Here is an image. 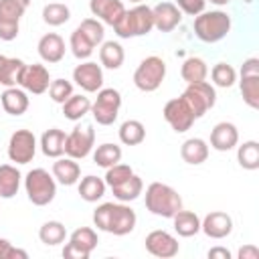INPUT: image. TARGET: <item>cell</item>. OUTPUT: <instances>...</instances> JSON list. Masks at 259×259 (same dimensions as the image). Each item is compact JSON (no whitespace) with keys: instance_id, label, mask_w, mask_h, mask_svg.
<instances>
[{"instance_id":"cell-47","label":"cell","mask_w":259,"mask_h":259,"mask_svg":"<svg viewBox=\"0 0 259 259\" xmlns=\"http://www.w3.org/2000/svg\"><path fill=\"white\" fill-rule=\"evenodd\" d=\"M239 259H259V249L255 245H245L239 249Z\"/></svg>"},{"instance_id":"cell-3","label":"cell","mask_w":259,"mask_h":259,"mask_svg":"<svg viewBox=\"0 0 259 259\" xmlns=\"http://www.w3.org/2000/svg\"><path fill=\"white\" fill-rule=\"evenodd\" d=\"M154 28V14L150 6L138 4L130 10H125L119 20L113 24V30L119 38H134V36H144Z\"/></svg>"},{"instance_id":"cell-34","label":"cell","mask_w":259,"mask_h":259,"mask_svg":"<svg viewBox=\"0 0 259 259\" xmlns=\"http://www.w3.org/2000/svg\"><path fill=\"white\" fill-rule=\"evenodd\" d=\"M38 239L40 243L49 245V247H55V245H61L65 239H67V229L63 223L59 221H47L42 223V227L38 229Z\"/></svg>"},{"instance_id":"cell-30","label":"cell","mask_w":259,"mask_h":259,"mask_svg":"<svg viewBox=\"0 0 259 259\" xmlns=\"http://www.w3.org/2000/svg\"><path fill=\"white\" fill-rule=\"evenodd\" d=\"M180 75L188 85L190 83H200V81H206L208 67L200 57H188V59H184V63L180 67Z\"/></svg>"},{"instance_id":"cell-42","label":"cell","mask_w":259,"mask_h":259,"mask_svg":"<svg viewBox=\"0 0 259 259\" xmlns=\"http://www.w3.org/2000/svg\"><path fill=\"white\" fill-rule=\"evenodd\" d=\"M95 47L103 42V34H105V28H103V22H99L97 18H85L81 20V24L77 26Z\"/></svg>"},{"instance_id":"cell-51","label":"cell","mask_w":259,"mask_h":259,"mask_svg":"<svg viewBox=\"0 0 259 259\" xmlns=\"http://www.w3.org/2000/svg\"><path fill=\"white\" fill-rule=\"evenodd\" d=\"M212 4H217V6H225V4H229L231 0H210Z\"/></svg>"},{"instance_id":"cell-2","label":"cell","mask_w":259,"mask_h":259,"mask_svg":"<svg viewBox=\"0 0 259 259\" xmlns=\"http://www.w3.org/2000/svg\"><path fill=\"white\" fill-rule=\"evenodd\" d=\"M146 208L164 219H172L182 208V196L164 182H152L146 188Z\"/></svg>"},{"instance_id":"cell-10","label":"cell","mask_w":259,"mask_h":259,"mask_svg":"<svg viewBox=\"0 0 259 259\" xmlns=\"http://www.w3.org/2000/svg\"><path fill=\"white\" fill-rule=\"evenodd\" d=\"M99 239L97 233L91 227H79L71 233L69 243L63 249V257L67 259H87L91 255V251L97 247Z\"/></svg>"},{"instance_id":"cell-29","label":"cell","mask_w":259,"mask_h":259,"mask_svg":"<svg viewBox=\"0 0 259 259\" xmlns=\"http://www.w3.org/2000/svg\"><path fill=\"white\" fill-rule=\"evenodd\" d=\"M142 190H144V182H142V178L136 176V174H132V176L125 178L123 182L111 186V192H113V196H115L119 202L136 200V198L142 194Z\"/></svg>"},{"instance_id":"cell-24","label":"cell","mask_w":259,"mask_h":259,"mask_svg":"<svg viewBox=\"0 0 259 259\" xmlns=\"http://www.w3.org/2000/svg\"><path fill=\"white\" fill-rule=\"evenodd\" d=\"M180 156L186 164L198 166V164L206 162V158H208V144L202 138H188L180 146Z\"/></svg>"},{"instance_id":"cell-40","label":"cell","mask_w":259,"mask_h":259,"mask_svg":"<svg viewBox=\"0 0 259 259\" xmlns=\"http://www.w3.org/2000/svg\"><path fill=\"white\" fill-rule=\"evenodd\" d=\"M69 47H71V53L79 59V61H83V59H89L91 57V53H93V49H95V45L79 30V28H75L73 32H71V38H69Z\"/></svg>"},{"instance_id":"cell-49","label":"cell","mask_w":259,"mask_h":259,"mask_svg":"<svg viewBox=\"0 0 259 259\" xmlns=\"http://www.w3.org/2000/svg\"><path fill=\"white\" fill-rule=\"evenodd\" d=\"M6 259H28V253L22 251V249H18V247H12V245H10V249H8V253H6Z\"/></svg>"},{"instance_id":"cell-17","label":"cell","mask_w":259,"mask_h":259,"mask_svg":"<svg viewBox=\"0 0 259 259\" xmlns=\"http://www.w3.org/2000/svg\"><path fill=\"white\" fill-rule=\"evenodd\" d=\"M200 231L210 239H225L233 233V219L223 210H212L200 221Z\"/></svg>"},{"instance_id":"cell-43","label":"cell","mask_w":259,"mask_h":259,"mask_svg":"<svg viewBox=\"0 0 259 259\" xmlns=\"http://www.w3.org/2000/svg\"><path fill=\"white\" fill-rule=\"evenodd\" d=\"M47 91H49V95H51V99L55 103H61L63 105L73 95V85L67 79H55V81H51V85H49Z\"/></svg>"},{"instance_id":"cell-23","label":"cell","mask_w":259,"mask_h":259,"mask_svg":"<svg viewBox=\"0 0 259 259\" xmlns=\"http://www.w3.org/2000/svg\"><path fill=\"white\" fill-rule=\"evenodd\" d=\"M53 178H57L63 186H73L81 178V168L73 158H55L53 162Z\"/></svg>"},{"instance_id":"cell-14","label":"cell","mask_w":259,"mask_h":259,"mask_svg":"<svg viewBox=\"0 0 259 259\" xmlns=\"http://www.w3.org/2000/svg\"><path fill=\"white\" fill-rule=\"evenodd\" d=\"M146 251L154 257H160V259H170V257H176L178 251H180V245L176 241L174 235H170L168 231H162V229H156L152 233L146 235Z\"/></svg>"},{"instance_id":"cell-44","label":"cell","mask_w":259,"mask_h":259,"mask_svg":"<svg viewBox=\"0 0 259 259\" xmlns=\"http://www.w3.org/2000/svg\"><path fill=\"white\" fill-rule=\"evenodd\" d=\"M107 172H105V184L111 188V186H115V184H119V182H123L125 178H130L132 174H134V170L127 166V164H113V166H109V168H105Z\"/></svg>"},{"instance_id":"cell-21","label":"cell","mask_w":259,"mask_h":259,"mask_svg":"<svg viewBox=\"0 0 259 259\" xmlns=\"http://www.w3.org/2000/svg\"><path fill=\"white\" fill-rule=\"evenodd\" d=\"M36 49H38V55L45 63H59L65 57V40L57 32L42 34Z\"/></svg>"},{"instance_id":"cell-27","label":"cell","mask_w":259,"mask_h":259,"mask_svg":"<svg viewBox=\"0 0 259 259\" xmlns=\"http://www.w3.org/2000/svg\"><path fill=\"white\" fill-rule=\"evenodd\" d=\"M20 172L12 164H2L0 166V198H12L16 196L20 188Z\"/></svg>"},{"instance_id":"cell-18","label":"cell","mask_w":259,"mask_h":259,"mask_svg":"<svg viewBox=\"0 0 259 259\" xmlns=\"http://www.w3.org/2000/svg\"><path fill=\"white\" fill-rule=\"evenodd\" d=\"M154 14V28H158L160 32H170L174 30L180 20H182V12L178 10V6L174 2H160L152 8Z\"/></svg>"},{"instance_id":"cell-28","label":"cell","mask_w":259,"mask_h":259,"mask_svg":"<svg viewBox=\"0 0 259 259\" xmlns=\"http://www.w3.org/2000/svg\"><path fill=\"white\" fill-rule=\"evenodd\" d=\"M123 59H125V53H123V47L115 40H105L101 42V49H99V61L105 69H119L123 65Z\"/></svg>"},{"instance_id":"cell-52","label":"cell","mask_w":259,"mask_h":259,"mask_svg":"<svg viewBox=\"0 0 259 259\" xmlns=\"http://www.w3.org/2000/svg\"><path fill=\"white\" fill-rule=\"evenodd\" d=\"M4 61H6V57H4V55H0V69H2V65H4Z\"/></svg>"},{"instance_id":"cell-41","label":"cell","mask_w":259,"mask_h":259,"mask_svg":"<svg viewBox=\"0 0 259 259\" xmlns=\"http://www.w3.org/2000/svg\"><path fill=\"white\" fill-rule=\"evenodd\" d=\"M210 77H212V83L217 87H233L235 81H237V71L229 65V63H217L212 69H210Z\"/></svg>"},{"instance_id":"cell-25","label":"cell","mask_w":259,"mask_h":259,"mask_svg":"<svg viewBox=\"0 0 259 259\" xmlns=\"http://www.w3.org/2000/svg\"><path fill=\"white\" fill-rule=\"evenodd\" d=\"M65 142L67 134L59 127H51L40 136V150L49 158H61L65 154Z\"/></svg>"},{"instance_id":"cell-39","label":"cell","mask_w":259,"mask_h":259,"mask_svg":"<svg viewBox=\"0 0 259 259\" xmlns=\"http://www.w3.org/2000/svg\"><path fill=\"white\" fill-rule=\"evenodd\" d=\"M71 18V10L67 4H61V2H51L42 8V20L49 24V26H61L65 24L67 20Z\"/></svg>"},{"instance_id":"cell-32","label":"cell","mask_w":259,"mask_h":259,"mask_svg":"<svg viewBox=\"0 0 259 259\" xmlns=\"http://www.w3.org/2000/svg\"><path fill=\"white\" fill-rule=\"evenodd\" d=\"M91 111V101H89V97H85V95H71L65 103H63V115L67 117V119H71V121H79V119H83L87 113Z\"/></svg>"},{"instance_id":"cell-7","label":"cell","mask_w":259,"mask_h":259,"mask_svg":"<svg viewBox=\"0 0 259 259\" xmlns=\"http://www.w3.org/2000/svg\"><path fill=\"white\" fill-rule=\"evenodd\" d=\"M119 107H121V93L113 87H105V89L101 87L97 91V99L91 103V113L99 125H111L117 119Z\"/></svg>"},{"instance_id":"cell-15","label":"cell","mask_w":259,"mask_h":259,"mask_svg":"<svg viewBox=\"0 0 259 259\" xmlns=\"http://www.w3.org/2000/svg\"><path fill=\"white\" fill-rule=\"evenodd\" d=\"M18 85L32 93V95H40L49 89L51 85V75H49V69L45 65H38V63H32V65H24L22 73H20V81Z\"/></svg>"},{"instance_id":"cell-13","label":"cell","mask_w":259,"mask_h":259,"mask_svg":"<svg viewBox=\"0 0 259 259\" xmlns=\"http://www.w3.org/2000/svg\"><path fill=\"white\" fill-rule=\"evenodd\" d=\"M162 115H164V119L170 123V127H172L176 134H184V132L190 130L192 123L196 121V117L192 115L190 107L186 105V101H184L182 97L170 99V101L164 105Z\"/></svg>"},{"instance_id":"cell-48","label":"cell","mask_w":259,"mask_h":259,"mask_svg":"<svg viewBox=\"0 0 259 259\" xmlns=\"http://www.w3.org/2000/svg\"><path fill=\"white\" fill-rule=\"evenodd\" d=\"M208 259H231V251L225 247H212L208 251Z\"/></svg>"},{"instance_id":"cell-26","label":"cell","mask_w":259,"mask_h":259,"mask_svg":"<svg viewBox=\"0 0 259 259\" xmlns=\"http://www.w3.org/2000/svg\"><path fill=\"white\" fill-rule=\"evenodd\" d=\"M172 223H174V231L180 237H194L200 231V217L196 212H192V210L180 208L172 217Z\"/></svg>"},{"instance_id":"cell-46","label":"cell","mask_w":259,"mask_h":259,"mask_svg":"<svg viewBox=\"0 0 259 259\" xmlns=\"http://www.w3.org/2000/svg\"><path fill=\"white\" fill-rule=\"evenodd\" d=\"M241 75H259V59L257 57H251V59L243 61Z\"/></svg>"},{"instance_id":"cell-5","label":"cell","mask_w":259,"mask_h":259,"mask_svg":"<svg viewBox=\"0 0 259 259\" xmlns=\"http://www.w3.org/2000/svg\"><path fill=\"white\" fill-rule=\"evenodd\" d=\"M24 190L34 206H47L55 200L57 184L45 168H32L24 178Z\"/></svg>"},{"instance_id":"cell-45","label":"cell","mask_w":259,"mask_h":259,"mask_svg":"<svg viewBox=\"0 0 259 259\" xmlns=\"http://www.w3.org/2000/svg\"><path fill=\"white\" fill-rule=\"evenodd\" d=\"M176 6L180 12H184L188 16H196V14L204 12L206 0H176Z\"/></svg>"},{"instance_id":"cell-33","label":"cell","mask_w":259,"mask_h":259,"mask_svg":"<svg viewBox=\"0 0 259 259\" xmlns=\"http://www.w3.org/2000/svg\"><path fill=\"white\" fill-rule=\"evenodd\" d=\"M119 140L125 146H138L146 140V127L138 119H125L119 125Z\"/></svg>"},{"instance_id":"cell-11","label":"cell","mask_w":259,"mask_h":259,"mask_svg":"<svg viewBox=\"0 0 259 259\" xmlns=\"http://www.w3.org/2000/svg\"><path fill=\"white\" fill-rule=\"evenodd\" d=\"M93 144H95V130H93V125L91 123L77 125V127H73L71 134H67L65 154L69 158H73V160H83L93 150Z\"/></svg>"},{"instance_id":"cell-16","label":"cell","mask_w":259,"mask_h":259,"mask_svg":"<svg viewBox=\"0 0 259 259\" xmlns=\"http://www.w3.org/2000/svg\"><path fill=\"white\" fill-rule=\"evenodd\" d=\"M73 81L87 93H97L103 87V71L101 65L93 61H85L73 69Z\"/></svg>"},{"instance_id":"cell-35","label":"cell","mask_w":259,"mask_h":259,"mask_svg":"<svg viewBox=\"0 0 259 259\" xmlns=\"http://www.w3.org/2000/svg\"><path fill=\"white\" fill-rule=\"evenodd\" d=\"M24 61L16 59V57H6L2 69H0V85L4 87H18L20 81V73L24 69Z\"/></svg>"},{"instance_id":"cell-50","label":"cell","mask_w":259,"mask_h":259,"mask_svg":"<svg viewBox=\"0 0 259 259\" xmlns=\"http://www.w3.org/2000/svg\"><path fill=\"white\" fill-rule=\"evenodd\" d=\"M10 241L8 239H2L0 237V259H6V253H8V249H10Z\"/></svg>"},{"instance_id":"cell-19","label":"cell","mask_w":259,"mask_h":259,"mask_svg":"<svg viewBox=\"0 0 259 259\" xmlns=\"http://www.w3.org/2000/svg\"><path fill=\"white\" fill-rule=\"evenodd\" d=\"M239 144V130L231 121H219L210 132V148L217 152H229Z\"/></svg>"},{"instance_id":"cell-8","label":"cell","mask_w":259,"mask_h":259,"mask_svg":"<svg viewBox=\"0 0 259 259\" xmlns=\"http://www.w3.org/2000/svg\"><path fill=\"white\" fill-rule=\"evenodd\" d=\"M30 0H0V40H14Z\"/></svg>"},{"instance_id":"cell-12","label":"cell","mask_w":259,"mask_h":259,"mask_svg":"<svg viewBox=\"0 0 259 259\" xmlns=\"http://www.w3.org/2000/svg\"><path fill=\"white\" fill-rule=\"evenodd\" d=\"M36 154V138L30 130H16L8 140V158L16 164L32 162Z\"/></svg>"},{"instance_id":"cell-36","label":"cell","mask_w":259,"mask_h":259,"mask_svg":"<svg viewBox=\"0 0 259 259\" xmlns=\"http://www.w3.org/2000/svg\"><path fill=\"white\" fill-rule=\"evenodd\" d=\"M237 162L245 170H257L259 168V144L255 140H247L237 150Z\"/></svg>"},{"instance_id":"cell-9","label":"cell","mask_w":259,"mask_h":259,"mask_svg":"<svg viewBox=\"0 0 259 259\" xmlns=\"http://www.w3.org/2000/svg\"><path fill=\"white\" fill-rule=\"evenodd\" d=\"M184 101H186V105L190 107V111H192V115L198 119V117H202L208 109H212L214 107V103H217V91H214V87L210 85V83H206V81H200V83H190L186 89H184V93L180 95Z\"/></svg>"},{"instance_id":"cell-6","label":"cell","mask_w":259,"mask_h":259,"mask_svg":"<svg viewBox=\"0 0 259 259\" xmlns=\"http://www.w3.org/2000/svg\"><path fill=\"white\" fill-rule=\"evenodd\" d=\"M164 77H166V63H164V59H160L156 55H150L134 71V85L140 91H144V93H152V91H156L162 85Z\"/></svg>"},{"instance_id":"cell-22","label":"cell","mask_w":259,"mask_h":259,"mask_svg":"<svg viewBox=\"0 0 259 259\" xmlns=\"http://www.w3.org/2000/svg\"><path fill=\"white\" fill-rule=\"evenodd\" d=\"M0 103H2V109L8 113V115H22L26 109H28V95L24 89H18V87H6L4 93L0 95Z\"/></svg>"},{"instance_id":"cell-1","label":"cell","mask_w":259,"mask_h":259,"mask_svg":"<svg viewBox=\"0 0 259 259\" xmlns=\"http://www.w3.org/2000/svg\"><path fill=\"white\" fill-rule=\"evenodd\" d=\"M136 212L123 202H103L93 210V225L109 235L123 237L136 229Z\"/></svg>"},{"instance_id":"cell-4","label":"cell","mask_w":259,"mask_h":259,"mask_svg":"<svg viewBox=\"0 0 259 259\" xmlns=\"http://www.w3.org/2000/svg\"><path fill=\"white\" fill-rule=\"evenodd\" d=\"M231 30V16L223 10L200 12L194 18V34L202 42H219Z\"/></svg>"},{"instance_id":"cell-20","label":"cell","mask_w":259,"mask_h":259,"mask_svg":"<svg viewBox=\"0 0 259 259\" xmlns=\"http://www.w3.org/2000/svg\"><path fill=\"white\" fill-rule=\"evenodd\" d=\"M89 10L97 20L113 26L125 12V6L121 0H89Z\"/></svg>"},{"instance_id":"cell-37","label":"cell","mask_w":259,"mask_h":259,"mask_svg":"<svg viewBox=\"0 0 259 259\" xmlns=\"http://www.w3.org/2000/svg\"><path fill=\"white\" fill-rule=\"evenodd\" d=\"M239 87L243 101L251 109H259V75H241Z\"/></svg>"},{"instance_id":"cell-38","label":"cell","mask_w":259,"mask_h":259,"mask_svg":"<svg viewBox=\"0 0 259 259\" xmlns=\"http://www.w3.org/2000/svg\"><path fill=\"white\" fill-rule=\"evenodd\" d=\"M121 160V148L115 144H101L93 152V162L101 168H109Z\"/></svg>"},{"instance_id":"cell-53","label":"cell","mask_w":259,"mask_h":259,"mask_svg":"<svg viewBox=\"0 0 259 259\" xmlns=\"http://www.w3.org/2000/svg\"><path fill=\"white\" fill-rule=\"evenodd\" d=\"M130 2H134V4H140V2H142V0H130Z\"/></svg>"},{"instance_id":"cell-31","label":"cell","mask_w":259,"mask_h":259,"mask_svg":"<svg viewBox=\"0 0 259 259\" xmlns=\"http://www.w3.org/2000/svg\"><path fill=\"white\" fill-rule=\"evenodd\" d=\"M105 180L89 174L85 178H81L79 182V196L85 200V202H97L99 198H103L105 194Z\"/></svg>"}]
</instances>
